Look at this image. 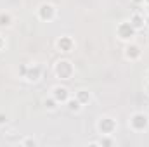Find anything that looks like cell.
Masks as SVG:
<instances>
[{
	"label": "cell",
	"instance_id": "1",
	"mask_svg": "<svg viewBox=\"0 0 149 147\" xmlns=\"http://www.w3.org/2000/svg\"><path fill=\"white\" fill-rule=\"evenodd\" d=\"M128 128L135 133H144L149 130V114L144 111H134L128 116Z\"/></svg>",
	"mask_w": 149,
	"mask_h": 147
},
{
	"label": "cell",
	"instance_id": "2",
	"mask_svg": "<svg viewBox=\"0 0 149 147\" xmlns=\"http://www.w3.org/2000/svg\"><path fill=\"white\" fill-rule=\"evenodd\" d=\"M52 71L56 74V78H59V80H63V81H68V80H71L74 76V64L70 59L61 57V59H57V61L54 62Z\"/></svg>",
	"mask_w": 149,
	"mask_h": 147
},
{
	"label": "cell",
	"instance_id": "3",
	"mask_svg": "<svg viewBox=\"0 0 149 147\" xmlns=\"http://www.w3.org/2000/svg\"><path fill=\"white\" fill-rule=\"evenodd\" d=\"M95 128H97V132L101 135H114L116 130H118V121L113 116H109V114H102L97 119Z\"/></svg>",
	"mask_w": 149,
	"mask_h": 147
},
{
	"label": "cell",
	"instance_id": "4",
	"mask_svg": "<svg viewBox=\"0 0 149 147\" xmlns=\"http://www.w3.org/2000/svg\"><path fill=\"white\" fill-rule=\"evenodd\" d=\"M37 17L42 23H52L57 17V7L52 2H42L37 7Z\"/></svg>",
	"mask_w": 149,
	"mask_h": 147
},
{
	"label": "cell",
	"instance_id": "5",
	"mask_svg": "<svg viewBox=\"0 0 149 147\" xmlns=\"http://www.w3.org/2000/svg\"><path fill=\"white\" fill-rule=\"evenodd\" d=\"M135 35H137V30L134 28V24L130 21L118 23V26H116V37H118V40L128 43V42H134Z\"/></svg>",
	"mask_w": 149,
	"mask_h": 147
},
{
	"label": "cell",
	"instance_id": "6",
	"mask_svg": "<svg viewBox=\"0 0 149 147\" xmlns=\"http://www.w3.org/2000/svg\"><path fill=\"white\" fill-rule=\"evenodd\" d=\"M123 57H125V61H128V62H137V61H141V57H142V49H141V45L135 43V42L125 43Z\"/></svg>",
	"mask_w": 149,
	"mask_h": 147
},
{
	"label": "cell",
	"instance_id": "7",
	"mask_svg": "<svg viewBox=\"0 0 149 147\" xmlns=\"http://www.w3.org/2000/svg\"><path fill=\"white\" fill-rule=\"evenodd\" d=\"M56 50L59 52V54H71L74 50V47H76V43H74V38L70 37V35H61V37H57L56 40Z\"/></svg>",
	"mask_w": 149,
	"mask_h": 147
},
{
	"label": "cell",
	"instance_id": "8",
	"mask_svg": "<svg viewBox=\"0 0 149 147\" xmlns=\"http://www.w3.org/2000/svg\"><path fill=\"white\" fill-rule=\"evenodd\" d=\"M50 95L59 102V106L61 104H66V101L71 97V92H70V88L66 87V85H54L52 88H50Z\"/></svg>",
	"mask_w": 149,
	"mask_h": 147
},
{
	"label": "cell",
	"instance_id": "9",
	"mask_svg": "<svg viewBox=\"0 0 149 147\" xmlns=\"http://www.w3.org/2000/svg\"><path fill=\"white\" fill-rule=\"evenodd\" d=\"M42 74H43V68L40 64H28V69L24 74V80L28 83H38L42 80Z\"/></svg>",
	"mask_w": 149,
	"mask_h": 147
},
{
	"label": "cell",
	"instance_id": "10",
	"mask_svg": "<svg viewBox=\"0 0 149 147\" xmlns=\"http://www.w3.org/2000/svg\"><path fill=\"white\" fill-rule=\"evenodd\" d=\"M132 24H134V28L139 31V30H142L144 26H146V14L142 12V10H135L132 16H130V19H128Z\"/></svg>",
	"mask_w": 149,
	"mask_h": 147
},
{
	"label": "cell",
	"instance_id": "11",
	"mask_svg": "<svg viewBox=\"0 0 149 147\" xmlns=\"http://www.w3.org/2000/svg\"><path fill=\"white\" fill-rule=\"evenodd\" d=\"M14 24V14L10 10H0V30L12 28Z\"/></svg>",
	"mask_w": 149,
	"mask_h": 147
},
{
	"label": "cell",
	"instance_id": "12",
	"mask_svg": "<svg viewBox=\"0 0 149 147\" xmlns=\"http://www.w3.org/2000/svg\"><path fill=\"white\" fill-rule=\"evenodd\" d=\"M74 97L81 102V106H88V104L92 102V92L87 90V88H80V90H76V92H74Z\"/></svg>",
	"mask_w": 149,
	"mask_h": 147
},
{
	"label": "cell",
	"instance_id": "13",
	"mask_svg": "<svg viewBox=\"0 0 149 147\" xmlns=\"http://www.w3.org/2000/svg\"><path fill=\"white\" fill-rule=\"evenodd\" d=\"M64 106H66V109L70 111V112H74V114H76V112H80V111L83 109L81 102H80L76 97H70V99L66 101V104H64Z\"/></svg>",
	"mask_w": 149,
	"mask_h": 147
},
{
	"label": "cell",
	"instance_id": "14",
	"mask_svg": "<svg viewBox=\"0 0 149 147\" xmlns=\"http://www.w3.org/2000/svg\"><path fill=\"white\" fill-rule=\"evenodd\" d=\"M43 106H45V109L47 111H56L57 107H59V102H57L52 95H49V97L43 101Z\"/></svg>",
	"mask_w": 149,
	"mask_h": 147
},
{
	"label": "cell",
	"instance_id": "15",
	"mask_svg": "<svg viewBox=\"0 0 149 147\" xmlns=\"http://www.w3.org/2000/svg\"><path fill=\"white\" fill-rule=\"evenodd\" d=\"M97 142H99V146H101V147H111V146H114V139H113V135H101V139H99Z\"/></svg>",
	"mask_w": 149,
	"mask_h": 147
},
{
	"label": "cell",
	"instance_id": "16",
	"mask_svg": "<svg viewBox=\"0 0 149 147\" xmlns=\"http://www.w3.org/2000/svg\"><path fill=\"white\" fill-rule=\"evenodd\" d=\"M19 146H23V147H37L38 140L35 139V137H24V139L19 140Z\"/></svg>",
	"mask_w": 149,
	"mask_h": 147
},
{
	"label": "cell",
	"instance_id": "17",
	"mask_svg": "<svg viewBox=\"0 0 149 147\" xmlns=\"http://www.w3.org/2000/svg\"><path fill=\"white\" fill-rule=\"evenodd\" d=\"M26 69H28V64H21L19 69H17V76L24 80V74H26Z\"/></svg>",
	"mask_w": 149,
	"mask_h": 147
},
{
	"label": "cell",
	"instance_id": "18",
	"mask_svg": "<svg viewBox=\"0 0 149 147\" xmlns=\"http://www.w3.org/2000/svg\"><path fill=\"white\" fill-rule=\"evenodd\" d=\"M7 123H9V118H7V114L0 111V126H5Z\"/></svg>",
	"mask_w": 149,
	"mask_h": 147
},
{
	"label": "cell",
	"instance_id": "19",
	"mask_svg": "<svg viewBox=\"0 0 149 147\" xmlns=\"http://www.w3.org/2000/svg\"><path fill=\"white\" fill-rule=\"evenodd\" d=\"M132 3L135 7H144V0H132Z\"/></svg>",
	"mask_w": 149,
	"mask_h": 147
},
{
	"label": "cell",
	"instance_id": "20",
	"mask_svg": "<svg viewBox=\"0 0 149 147\" xmlns=\"http://www.w3.org/2000/svg\"><path fill=\"white\" fill-rule=\"evenodd\" d=\"M3 49H5V37H2V35H0V52H2Z\"/></svg>",
	"mask_w": 149,
	"mask_h": 147
},
{
	"label": "cell",
	"instance_id": "21",
	"mask_svg": "<svg viewBox=\"0 0 149 147\" xmlns=\"http://www.w3.org/2000/svg\"><path fill=\"white\" fill-rule=\"evenodd\" d=\"M146 26H149V10L146 12Z\"/></svg>",
	"mask_w": 149,
	"mask_h": 147
},
{
	"label": "cell",
	"instance_id": "22",
	"mask_svg": "<svg viewBox=\"0 0 149 147\" xmlns=\"http://www.w3.org/2000/svg\"><path fill=\"white\" fill-rule=\"evenodd\" d=\"M146 81H148V83H149V68H148V69H146Z\"/></svg>",
	"mask_w": 149,
	"mask_h": 147
},
{
	"label": "cell",
	"instance_id": "23",
	"mask_svg": "<svg viewBox=\"0 0 149 147\" xmlns=\"http://www.w3.org/2000/svg\"><path fill=\"white\" fill-rule=\"evenodd\" d=\"M144 7H148L149 9V0H144Z\"/></svg>",
	"mask_w": 149,
	"mask_h": 147
},
{
	"label": "cell",
	"instance_id": "24",
	"mask_svg": "<svg viewBox=\"0 0 149 147\" xmlns=\"http://www.w3.org/2000/svg\"><path fill=\"white\" fill-rule=\"evenodd\" d=\"M146 94L149 95V83H146Z\"/></svg>",
	"mask_w": 149,
	"mask_h": 147
}]
</instances>
